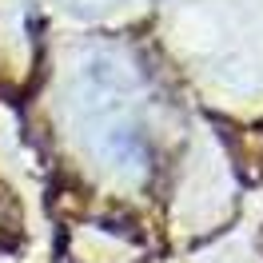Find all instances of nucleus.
<instances>
[{"label":"nucleus","instance_id":"1","mask_svg":"<svg viewBox=\"0 0 263 263\" xmlns=\"http://www.w3.org/2000/svg\"><path fill=\"white\" fill-rule=\"evenodd\" d=\"M108 152L112 156H120L124 164H136V160H144V136L132 128H120L108 136Z\"/></svg>","mask_w":263,"mask_h":263}]
</instances>
